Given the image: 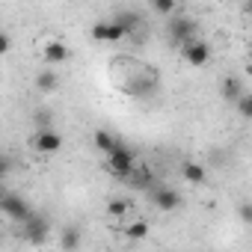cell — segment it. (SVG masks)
I'll use <instances>...</instances> for the list:
<instances>
[{
    "label": "cell",
    "instance_id": "cell-1",
    "mask_svg": "<svg viewBox=\"0 0 252 252\" xmlns=\"http://www.w3.org/2000/svg\"><path fill=\"white\" fill-rule=\"evenodd\" d=\"M134 166H137V152H134L131 146H125L122 140L107 152V169H110L116 178H125Z\"/></svg>",
    "mask_w": 252,
    "mask_h": 252
},
{
    "label": "cell",
    "instance_id": "cell-2",
    "mask_svg": "<svg viewBox=\"0 0 252 252\" xmlns=\"http://www.w3.org/2000/svg\"><path fill=\"white\" fill-rule=\"evenodd\" d=\"M89 36H92L98 45H116V42H122V39H128V30L122 27L119 18H113V21H98Z\"/></svg>",
    "mask_w": 252,
    "mask_h": 252
},
{
    "label": "cell",
    "instance_id": "cell-3",
    "mask_svg": "<svg viewBox=\"0 0 252 252\" xmlns=\"http://www.w3.org/2000/svg\"><path fill=\"white\" fill-rule=\"evenodd\" d=\"M178 48H181L184 63H187V65H193V68H202V65H208V63H211V45H208V42H202V39L181 42Z\"/></svg>",
    "mask_w": 252,
    "mask_h": 252
},
{
    "label": "cell",
    "instance_id": "cell-4",
    "mask_svg": "<svg viewBox=\"0 0 252 252\" xmlns=\"http://www.w3.org/2000/svg\"><path fill=\"white\" fill-rule=\"evenodd\" d=\"M39 54H42V60H45V63H51V65L68 63V57H71L68 45H65L63 39H57V36H45V39L39 42Z\"/></svg>",
    "mask_w": 252,
    "mask_h": 252
},
{
    "label": "cell",
    "instance_id": "cell-5",
    "mask_svg": "<svg viewBox=\"0 0 252 252\" xmlns=\"http://www.w3.org/2000/svg\"><path fill=\"white\" fill-rule=\"evenodd\" d=\"M0 211H3V214L12 220V222H18V225H21V222H24V220L33 214L30 202H27L24 196H15V193H12V196H6V193L0 196Z\"/></svg>",
    "mask_w": 252,
    "mask_h": 252
},
{
    "label": "cell",
    "instance_id": "cell-6",
    "mask_svg": "<svg viewBox=\"0 0 252 252\" xmlns=\"http://www.w3.org/2000/svg\"><path fill=\"white\" fill-rule=\"evenodd\" d=\"M63 134H57L54 128H39L36 134H33V149L39 152V155H57V152H63Z\"/></svg>",
    "mask_w": 252,
    "mask_h": 252
},
{
    "label": "cell",
    "instance_id": "cell-7",
    "mask_svg": "<svg viewBox=\"0 0 252 252\" xmlns=\"http://www.w3.org/2000/svg\"><path fill=\"white\" fill-rule=\"evenodd\" d=\"M169 36L181 45V42H190V39H196V21L193 18H187V15H175L172 21H169Z\"/></svg>",
    "mask_w": 252,
    "mask_h": 252
},
{
    "label": "cell",
    "instance_id": "cell-8",
    "mask_svg": "<svg viewBox=\"0 0 252 252\" xmlns=\"http://www.w3.org/2000/svg\"><path fill=\"white\" fill-rule=\"evenodd\" d=\"M21 225H24V234H27L30 243H45V237H48V231H51V222H48L45 217H36V214H30Z\"/></svg>",
    "mask_w": 252,
    "mask_h": 252
},
{
    "label": "cell",
    "instance_id": "cell-9",
    "mask_svg": "<svg viewBox=\"0 0 252 252\" xmlns=\"http://www.w3.org/2000/svg\"><path fill=\"white\" fill-rule=\"evenodd\" d=\"M152 199H155L158 211H163V214H172V211L181 208V196H178L172 187H158V190L152 193Z\"/></svg>",
    "mask_w": 252,
    "mask_h": 252
},
{
    "label": "cell",
    "instance_id": "cell-10",
    "mask_svg": "<svg viewBox=\"0 0 252 252\" xmlns=\"http://www.w3.org/2000/svg\"><path fill=\"white\" fill-rule=\"evenodd\" d=\"M181 178H184L187 184L199 187V184H205V181H208V172H205V166H202V163H196V160H184V166H181Z\"/></svg>",
    "mask_w": 252,
    "mask_h": 252
},
{
    "label": "cell",
    "instance_id": "cell-11",
    "mask_svg": "<svg viewBox=\"0 0 252 252\" xmlns=\"http://www.w3.org/2000/svg\"><path fill=\"white\" fill-rule=\"evenodd\" d=\"M131 211H134V202H131V199H125V196H116V199H110V202H107V214H110L113 220L128 217Z\"/></svg>",
    "mask_w": 252,
    "mask_h": 252
},
{
    "label": "cell",
    "instance_id": "cell-12",
    "mask_svg": "<svg viewBox=\"0 0 252 252\" xmlns=\"http://www.w3.org/2000/svg\"><path fill=\"white\" fill-rule=\"evenodd\" d=\"M243 92H246V89H243V80H240V77H225V80H222V89H220V95H222L225 101H231V104H234V101H237Z\"/></svg>",
    "mask_w": 252,
    "mask_h": 252
},
{
    "label": "cell",
    "instance_id": "cell-13",
    "mask_svg": "<svg viewBox=\"0 0 252 252\" xmlns=\"http://www.w3.org/2000/svg\"><path fill=\"white\" fill-rule=\"evenodd\" d=\"M60 86V74L54 71V68H42L39 74H36V89H42V92H54Z\"/></svg>",
    "mask_w": 252,
    "mask_h": 252
},
{
    "label": "cell",
    "instance_id": "cell-14",
    "mask_svg": "<svg viewBox=\"0 0 252 252\" xmlns=\"http://www.w3.org/2000/svg\"><path fill=\"white\" fill-rule=\"evenodd\" d=\"M92 140H95V149H98V152H104V155L119 143V137H116V134H110V131H104V128H98Z\"/></svg>",
    "mask_w": 252,
    "mask_h": 252
},
{
    "label": "cell",
    "instance_id": "cell-15",
    "mask_svg": "<svg viewBox=\"0 0 252 252\" xmlns=\"http://www.w3.org/2000/svg\"><path fill=\"white\" fill-rule=\"evenodd\" d=\"M122 231H125V237H131V240H143V237H149V222L146 220H134V222L125 225Z\"/></svg>",
    "mask_w": 252,
    "mask_h": 252
},
{
    "label": "cell",
    "instance_id": "cell-16",
    "mask_svg": "<svg viewBox=\"0 0 252 252\" xmlns=\"http://www.w3.org/2000/svg\"><path fill=\"white\" fill-rule=\"evenodd\" d=\"M60 243H63V249H77V246H80V234H77V228H65L63 237H60Z\"/></svg>",
    "mask_w": 252,
    "mask_h": 252
},
{
    "label": "cell",
    "instance_id": "cell-17",
    "mask_svg": "<svg viewBox=\"0 0 252 252\" xmlns=\"http://www.w3.org/2000/svg\"><path fill=\"white\" fill-rule=\"evenodd\" d=\"M175 6H178V0H152V9L158 15H172Z\"/></svg>",
    "mask_w": 252,
    "mask_h": 252
},
{
    "label": "cell",
    "instance_id": "cell-18",
    "mask_svg": "<svg viewBox=\"0 0 252 252\" xmlns=\"http://www.w3.org/2000/svg\"><path fill=\"white\" fill-rule=\"evenodd\" d=\"M116 18L122 21V27H125V30H128V36H134V30L140 27V18H137V15H131V12H119Z\"/></svg>",
    "mask_w": 252,
    "mask_h": 252
},
{
    "label": "cell",
    "instance_id": "cell-19",
    "mask_svg": "<svg viewBox=\"0 0 252 252\" xmlns=\"http://www.w3.org/2000/svg\"><path fill=\"white\" fill-rule=\"evenodd\" d=\"M234 104H237V113H240V119H249V116H252V98H249V92H243V95H240Z\"/></svg>",
    "mask_w": 252,
    "mask_h": 252
},
{
    "label": "cell",
    "instance_id": "cell-20",
    "mask_svg": "<svg viewBox=\"0 0 252 252\" xmlns=\"http://www.w3.org/2000/svg\"><path fill=\"white\" fill-rule=\"evenodd\" d=\"M9 48H12V39H9L3 30H0V57H6V54H9Z\"/></svg>",
    "mask_w": 252,
    "mask_h": 252
},
{
    "label": "cell",
    "instance_id": "cell-21",
    "mask_svg": "<svg viewBox=\"0 0 252 252\" xmlns=\"http://www.w3.org/2000/svg\"><path fill=\"white\" fill-rule=\"evenodd\" d=\"M9 169H12V163H9V158H6V155H0V181H3V178L9 175Z\"/></svg>",
    "mask_w": 252,
    "mask_h": 252
},
{
    "label": "cell",
    "instance_id": "cell-22",
    "mask_svg": "<svg viewBox=\"0 0 252 252\" xmlns=\"http://www.w3.org/2000/svg\"><path fill=\"white\" fill-rule=\"evenodd\" d=\"M240 220H243V222H249V220H252V211H249V205H240Z\"/></svg>",
    "mask_w": 252,
    "mask_h": 252
},
{
    "label": "cell",
    "instance_id": "cell-23",
    "mask_svg": "<svg viewBox=\"0 0 252 252\" xmlns=\"http://www.w3.org/2000/svg\"><path fill=\"white\" fill-rule=\"evenodd\" d=\"M0 196H3V187H0Z\"/></svg>",
    "mask_w": 252,
    "mask_h": 252
}]
</instances>
